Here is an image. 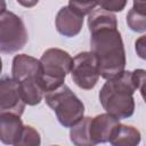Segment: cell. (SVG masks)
<instances>
[{
	"label": "cell",
	"instance_id": "13",
	"mask_svg": "<svg viewBox=\"0 0 146 146\" xmlns=\"http://www.w3.org/2000/svg\"><path fill=\"white\" fill-rule=\"evenodd\" d=\"M127 24L133 32L146 31V0H133V6L127 14Z\"/></svg>",
	"mask_w": 146,
	"mask_h": 146
},
{
	"label": "cell",
	"instance_id": "10",
	"mask_svg": "<svg viewBox=\"0 0 146 146\" xmlns=\"http://www.w3.org/2000/svg\"><path fill=\"white\" fill-rule=\"evenodd\" d=\"M83 17V15L79 14L70 6L62 7L55 18L57 32L66 38H73L78 35L82 30Z\"/></svg>",
	"mask_w": 146,
	"mask_h": 146
},
{
	"label": "cell",
	"instance_id": "5",
	"mask_svg": "<svg viewBox=\"0 0 146 146\" xmlns=\"http://www.w3.org/2000/svg\"><path fill=\"white\" fill-rule=\"evenodd\" d=\"M44 100L55 112L58 122L65 128H72L83 119L84 105L82 100L65 83L46 92Z\"/></svg>",
	"mask_w": 146,
	"mask_h": 146
},
{
	"label": "cell",
	"instance_id": "7",
	"mask_svg": "<svg viewBox=\"0 0 146 146\" xmlns=\"http://www.w3.org/2000/svg\"><path fill=\"white\" fill-rule=\"evenodd\" d=\"M27 42V31L19 16L2 9L0 14V51L13 54L24 48Z\"/></svg>",
	"mask_w": 146,
	"mask_h": 146
},
{
	"label": "cell",
	"instance_id": "18",
	"mask_svg": "<svg viewBox=\"0 0 146 146\" xmlns=\"http://www.w3.org/2000/svg\"><path fill=\"white\" fill-rule=\"evenodd\" d=\"M135 50H136L138 57L146 60V34L139 36L135 41Z\"/></svg>",
	"mask_w": 146,
	"mask_h": 146
},
{
	"label": "cell",
	"instance_id": "19",
	"mask_svg": "<svg viewBox=\"0 0 146 146\" xmlns=\"http://www.w3.org/2000/svg\"><path fill=\"white\" fill-rule=\"evenodd\" d=\"M16 1L25 8H32L39 2V0H16Z\"/></svg>",
	"mask_w": 146,
	"mask_h": 146
},
{
	"label": "cell",
	"instance_id": "8",
	"mask_svg": "<svg viewBox=\"0 0 146 146\" xmlns=\"http://www.w3.org/2000/svg\"><path fill=\"white\" fill-rule=\"evenodd\" d=\"M73 82L81 89L91 90L98 82L100 76L99 64L92 51H83L73 58L71 70Z\"/></svg>",
	"mask_w": 146,
	"mask_h": 146
},
{
	"label": "cell",
	"instance_id": "3",
	"mask_svg": "<svg viewBox=\"0 0 146 146\" xmlns=\"http://www.w3.org/2000/svg\"><path fill=\"white\" fill-rule=\"evenodd\" d=\"M11 75L18 82L26 105L34 106L41 103L46 89L40 59L25 54L16 55L11 63Z\"/></svg>",
	"mask_w": 146,
	"mask_h": 146
},
{
	"label": "cell",
	"instance_id": "4",
	"mask_svg": "<svg viewBox=\"0 0 146 146\" xmlns=\"http://www.w3.org/2000/svg\"><path fill=\"white\" fill-rule=\"evenodd\" d=\"M120 124V119L103 113L94 117L86 116L70 130V139L76 146H92L110 141L113 130Z\"/></svg>",
	"mask_w": 146,
	"mask_h": 146
},
{
	"label": "cell",
	"instance_id": "2",
	"mask_svg": "<svg viewBox=\"0 0 146 146\" xmlns=\"http://www.w3.org/2000/svg\"><path fill=\"white\" fill-rule=\"evenodd\" d=\"M137 84L130 71L107 79L99 91V102L103 108L117 119H128L135 112L133 92Z\"/></svg>",
	"mask_w": 146,
	"mask_h": 146
},
{
	"label": "cell",
	"instance_id": "6",
	"mask_svg": "<svg viewBox=\"0 0 146 146\" xmlns=\"http://www.w3.org/2000/svg\"><path fill=\"white\" fill-rule=\"evenodd\" d=\"M42 67V79L46 92L54 90L62 84L67 73L73 66V58L71 55L59 48L47 49L40 58Z\"/></svg>",
	"mask_w": 146,
	"mask_h": 146
},
{
	"label": "cell",
	"instance_id": "11",
	"mask_svg": "<svg viewBox=\"0 0 146 146\" xmlns=\"http://www.w3.org/2000/svg\"><path fill=\"white\" fill-rule=\"evenodd\" d=\"M23 129L24 124L19 115L9 112L0 113V139L2 144L17 146Z\"/></svg>",
	"mask_w": 146,
	"mask_h": 146
},
{
	"label": "cell",
	"instance_id": "15",
	"mask_svg": "<svg viewBox=\"0 0 146 146\" xmlns=\"http://www.w3.org/2000/svg\"><path fill=\"white\" fill-rule=\"evenodd\" d=\"M99 1L100 0H68V6L79 14L86 16L89 15L97 5H99Z\"/></svg>",
	"mask_w": 146,
	"mask_h": 146
},
{
	"label": "cell",
	"instance_id": "16",
	"mask_svg": "<svg viewBox=\"0 0 146 146\" xmlns=\"http://www.w3.org/2000/svg\"><path fill=\"white\" fill-rule=\"evenodd\" d=\"M128 0H100L99 6L102 9L111 11V13H117L122 11L127 6Z\"/></svg>",
	"mask_w": 146,
	"mask_h": 146
},
{
	"label": "cell",
	"instance_id": "1",
	"mask_svg": "<svg viewBox=\"0 0 146 146\" xmlns=\"http://www.w3.org/2000/svg\"><path fill=\"white\" fill-rule=\"evenodd\" d=\"M90 32V51L99 64L100 76L112 79L124 71L125 50L121 33L117 30L116 16L104 9H94L88 16Z\"/></svg>",
	"mask_w": 146,
	"mask_h": 146
},
{
	"label": "cell",
	"instance_id": "9",
	"mask_svg": "<svg viewBox=\"0 0 146 146\" xmlns=\"http://www.w3.org/2000/svg\"><path fill=\"white\" fill-rule=\"evenodd\" d=\"M25 105L18 82L13 76H2L0 80V113L9 112L21 116Z\"/></svg>",
	"mask_w": 146,
	"mask_h": 146
},
{
	"label": "cell",
	"instance_id": "12",
	"mask_svg": "<svg viewBox=\"0 0 146 146\" xmlns=\"http://www.w3.org/2000/svg\"><path fill=\"white\" fill-rule=\"evenodd\" d=\"M141 136L137 128L127 124H117L110 138L113 146H136L140 143Z\"/></svg>",
	"mask_w": 146,
	"mask_h": 146
},
{
	"label": "cell",
	"instance_id": "14",
	"mask_svg": "<svg viewBox=\"0 0 146 146\" xmlns=\"http://www.w3.org/2000/svg\"><path fill=\"white\" fill-rule=\"evenodd\" d=\"M41 144L40 133L31 125H24L22 137L17 146H39Z\"/></svg>",
	"mask_w": 146,
	"mask_h": 146
},
{
	"label": "cell",
	"instance_id": "17",
	"mask_svg": "<svg viewBox=\"0 0 146 146\" xmlns=\"http://www.w3.org/2000/svg\"><path fill=\"white\" fill-rule=\"evenodd\" d=\"M132 74H133V79L137 84V89H139L140 95L144 102L146 103V70L137 68L132 71Z\"/></svg>",
	"mask_w": 146,
	"mask_h": 146
}]
</instances>
